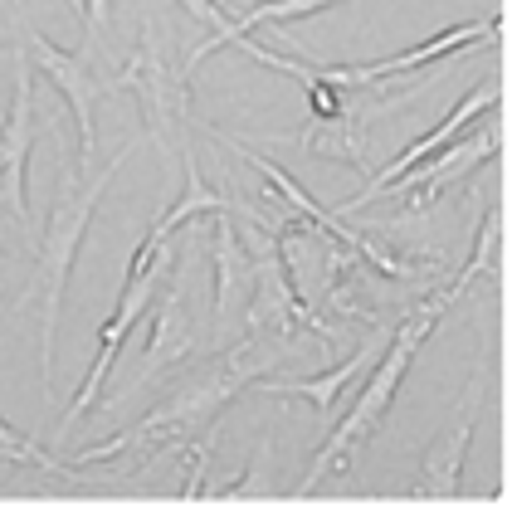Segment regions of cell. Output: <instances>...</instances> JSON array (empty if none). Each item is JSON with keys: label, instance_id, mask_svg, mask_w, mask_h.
I'll return each instance as SVG.
<instances>
[{"label": "cell", "instance_id": "12", "mask_svg": "<svg viewBox=\"0 0 512 512\" xmlns=\"http://www.w3.org/2000/svg\"><path fill=\"white\" fill-rule=\"evenodd\" d=\"M483 400H488V391H483V376L469 386V395H464V405H459V415L449 420V430L434 439L430 449H425V459H420V473H415V498H459V469H464V454H469V439H473V425H478V410H483Z\"/></svg>", "mask_w": 512, "mask_h": 512}, {"label": "cell", "instance_id": "9", "mask_svg": "<svg viewBox=\"0 0 512 512\" xmlns=\"http://www.w3.org/2000/svg\"><path fill=\"white\" fill-rule=\"evenodd\" d=\"M30 147H35V74L30 59L15 54V103L0 122V215L10 220H30V200H25Z\"/></svg>", "mask_w": 512, "mask_h": 512}, {"label": "cell", "instance_id": "4", "mask_svg": "<svg viewBox=\"0 0 512 512\" xmlns=\"http://www.w3.org/2000/svg\"><path fill=\"white\" fill-rule=\"evenodd\" d=\"M171 269H176V259H171V249L161 244L152 264H142V269H127V274H122V298H118V308H113V317L98 327V352H93L88 376L79 381L74 405L64 410V420H59V430H54L59 439H64V434H74V425L83 420V410H93L98 391L108 386V376H113V366H118V352H122V342H127V332L142 322V313H152V303H157L161 283L171 278Z\"/></svg>", "mask_w": 512, "mask_h": 512}, {"label": "cell", "instance_id": "22", "mask_svg": "<svg viewBox=\"0 0 512 512\" xmlns=\"http://www.w3.org/2000/svg\"><path fill=\"white\" fill-rule=\"evenodd\" d=\"M0 118H5V113H0Z\"/></svg>", "mask_w": 512, "mask_h": 512}, {"label": "cell", "instance_id": "14", "mask_svg": "<svg viewBox=\"0 0 512 512\" xmlns=\"http://www.w3.org/2000/svg\"><path fill=\"white\" fill-rule=\"evenodd\" d=\"M386 337H391V327L386 322H376V342L371 347H356L342 366H332V371H322V376H293V381H269V391L274 395H288V400H313L317 415H327L332 410V400L352 386L356 376L381 356V347H386Z\"/></svg>", "mask_w": 512, "mask_h": 512}, {"label": "cell", "instance_id": "18", "mask_svg": "<svg viewBox=\"0 0 512 512\" xmlns=\"http://www.w3.org/2000/svg\"><path fill=\"white\" fill-rule=\"evenodd\" d=\"M498 220H503V210H498V200H493V205L483 210V220H478V254H473L469 264H464V274L444 288V293H449V303H454V298H459V293H464V288H469L478 274H488V264H493V249H498Z\"/></svg>", "mask_w": 512, "mask_h": 512}, {"label": "cell", "instance_id": "11", "mask_svg": "<svg viewBox=\"0 0 512 512\" xmlns=\"http://www.w3.org/2000/svg\"><path fill=\"white\" fill-rule=\"evenodd\" d=\"M25 59H30L59 93H64L69 113H74V122H79V157H83V171H88V161H93V103H98V93H103L108 83L93 79V69H88L83 54L59 49L54 40H44L40 30L25 35Z\"/></svg>", "mask_w": 512, "mask_h": 512}, {"label": "cell", "instance_id": "5", "mask_svg": "<svg viewBox=\"0 0 512 512\" xmlns=\"http://www.w3.org/2000/svg\"><path fill=\"white\" fill-rule=\"evenodd\" d=\"M166 35V30H161ZM157 25L147 20L142 25V40L132 49V59L122 64L118 88H132L142 98V118L147 132L157 137L161 147H181L186 137V98H191V83L186 69L171 59V40H161Z\"/></svg>", "mask_w": 512, "mask_h": 512}, {"label": "cell", "instance_id": "16", "mask_svg": "<svg viewBox=\"0 0 512 512\" xmlns=\"http://www.w3.org/2000/svg\"><path fill=\"white\" fill-rule=\"evenodd\" d=\"M181 157H186V191H181V200H176L166 215L152 220V230H147L152 239H166L176 225H191L196 215H220V210H230V196H220V191H210V186L200 181L196 157H191V152H181Z\"/></svg>", "mask_w": 512, "mask_h": 512}, {"label": "cell", "instance_id": "8", "mask_svg": "<svg viewBox=\"0 0 512 512\" xmlns=\"http://www.w3.org/2000/svg\"><path fill=\"white\" fill-rule=\"evenodd\" d=\"M498 103H503V79H488V83H483V88H473V93H464V98L454 103V113H449V118L439 122V127H430L425 137H415V142H410V147H405V152H400V157H395L391 166H381V171H376V176L366 181V191H361V196L342 200V205H337V220H347V215H356L361 205H371V200H376V196H386V186H391L395 176H405L410 166H420V161H425V157H434L439 147H449V142H454L459 132H469V127H473V118H483V113H493Z\"/></svg>", "mask_w": 512, "mask_h": 512}, {"label": "cell", "instance_id": "3", "mask_svg": "<svg viewBox=\"0 0 512 512\" xmlns=\"http://www.w3.org/2000/svg\"><path fill=\"white\" fill-rule=\"evenodd\" d=\"M444 308H449V293H434V298H425V303L405 317L400 327H391V337H386V347H381V356H376L366 386H361V395H356L352 415L322 439V449L313 454V464H308V473H303V483L293 488L298 498H308L327 473L352 469L356 464V454L366 449V439L381 430V420H386V410H391V400H395V391H400V381H405V371H410V361H415V352L425 347V337L439 327V313H444Z\"/></svg>", "mask_w": 512, "mask_h": 512}, {"label": "cell", "instance_id": "20", "mask_svg": "<svg viewBox=\"0 0 512 512\" xmlns=\"http://www.w3.org/2000/svg\"><path fill=\"white\" fill-rule=\"evenodd\" d=\"M0 444H10V449H15V454H20L25 464H35V469H54V473H64L59 464H54V459H49V454H44L40 444H30V439L10 434V425H5V420H0Z\"/></svg>", "mask_w": 512, "mask_h": 512}, {"label": "cell", "instance_id": "6", "mask_svg": "<svg viewBox=\"0 0 512 512\" xmlns=\"http://www.w3.org/2000/svg\"><path fill=\"white\" fill-rule=\"evenodd\" d=\"M498 147H503V122L488 118L478 132H459L449 147H439L434 152V161L425 166H410L405 176H395L391 186H386V196H405V205L395 210V220H415V215H425L430 205H439L444 200V191L454 186V181H464L469 171H478L483 161L498 157Z\"/></svg>", "mask_w": 512, "mask_h": 512}, {"label": "cell", "instance_id": "2", "mask_svg": "<svg viewBox=\"0 0 512 512\" xmlns=\"http://www.w3.org/2000/svg\"><path fill=\"white\" fill-rule=\"evenodd\" d=\"M137 147H142V137H127L113 161L103 166V171H93V181L79 186V171H74V161H64V176H59V205H54V215H49V225H44V239L40 249H35V278H30V288H25V298L20 303H30V298H40V356H44V395H49V381H54V327H59V308H64V283H69V269H74V254H79L83 235H88V225H93V210H98V200L103 191L118 181V171L127 161L137 157Z\"/></svg>", "mask_w": 512, "mask_h": 512}, {"label": "cell", "instance_id": "13", "mask_svg": "<svg viewBox=\"0 0 512 512\" xmlns=\"http://www.w3.org/2000/svg\"><path fill=\"white\" fill-rule=\"evenodd\" d=\"M210 264H215V322H220V327H230L235 303H239V288H244V278L254 274V259H249L244 239H239L235 210H220V215H215Z\"/></svg>", "mask_w": 512, "mask_h": 512}, {"label": "cell", "instance_id": "19", "mask_svg": "<svg viewBox=\"0 0 512 512\" xmlns=\"http://www.w3.org/2000/svg\"><path fill=\"white\" fill-rule=\"evenodd\" d=\"M210 449H215V434H205V444L191 449V473H186V488H181V498L186 503H196L200 493H205V469H210Z\"/></svg>", "mask_w": 512, "mask_h": 512}, {"label": "cell", "instance_id": "10", "mask_svg": "<svg viewBox=\"0 0 512 512\" xmlns=\"http://www.w3.org/2000/svg\"><path fill=\"white\" fill-rule=\"evenodd\" d=\"M196 352H200V332H196V322H191V313H186L181 278H176V269H171L166 298H161L157 322H152V342H147V352H142V361H137V371L127 376V386H118V400L122 395L147 391L157 376H171L176 366H186Z\"/></svg>", "mask_w": 512, "mask_h": 512}, {"label": "cell", "instance_id": "1", "mask_svg": "<svg viewBox=\"0 0 512 512\" xmlns=\"http://www.w3.org/2000/svg\"><path fill=\"white\" fill-rule=\"evenodd\" d=\"M283 356H288V342L264 337V332H244L230 352H220L215 361H205L196 376H186V381L166 395L157 410H147L132 430H122L118 439H108V444L79 449V469L83 464H108V459L147 464L157 449L186 444L191 434L210 430L235 395H244L249 386H259Z\"/></svg>", "mask_w": 512, "mask_h": 512}, {"label": "cell", "instance_id": "7", "mask_svg": "<svg viewBox=\"0 0 512 512\" xmlns=\"http://www.w3.org/2000/svg\"><path fill=\"white\" fill-rule=\"evenodd\" d=\"M498 35H503V15H493V20H464V25L439 30L434 40H420V44H410V49H400L391 59H371V64H322V79L337 83V88H366V83H381V79H391V74H415V69H425V64L444 59V54H459V49H469V44H493Z\"/></svg>", "mask_w": 512, "mask_h": 512}, {"label": "cell", "instance_id": "21", "mask_svg": "<svg viewBox=\"0 0 512 512\" xmlns=\"http://www.w3.org/2000/svg\"><path fill=\"white\" fill-rule=\"evenodd\" d=\"M69 10H74V20H79V25L88 20V0H69Z\"/></svg>", "mask_w": 512, "mask_h": 512}, {"label": "cell", "instance_id": "15", "mask_svg": "<svg viewBox=\"0 0 512 512\" xmlns=\"http://www.w3.org/2000/svg\"><path fill=\"white\" fill-rule=\"evenodd\" d=\"M303 152L313 157H332V161H347V166H361L366 161V113L361 108H342L337 118H308L303 137H298Z\"/></svg>", "mask_w": 512, "mask_h": 512}, {"label": "cell", "instance_id": "17", "mask_svg": "<svg viewBox=\"0 0 512 512\" xmlns=\"http://www.w3.org/2000/svg\"><path fill=\"white\" fill-rule=\"evenodd\" d=\"M327 5H342V0H259V5H249L239 20H230V30H225L220 44H239L244 35H254L259 25H288V20L317 15V10H327Z\"/></svg>", "mask_w": 512, "mask_h": 512}]
</instances>
